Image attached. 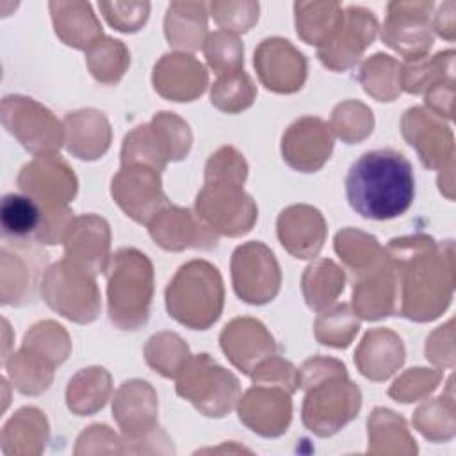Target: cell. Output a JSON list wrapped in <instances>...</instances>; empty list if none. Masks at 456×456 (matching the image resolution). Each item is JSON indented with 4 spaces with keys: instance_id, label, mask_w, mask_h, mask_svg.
Segmentation results:
<instances>
[{
    "instance_id": "obj_3",
    "label": "cell",
    "mask_w": 456,
    "mask_h": 456,
    "mask_svg": "<svg viewBox=\"0 0 456 456\" xmlns=\"http://www.w3.org/2000/svg\"><path fill=\"white\" fill-rule=\"evenodd\" d=\"M299 385L306 388L303 422L312 433L330 436L358 415L362 394L347 379L344 363L331 358H310L299 372Z\"/></svg>"
},
{
    "instance_id": "obj_8",
    "label": "cell",
    "mask_w": 456,
    "mask_h": 456,
    "mask_svg": "<svg viewBox=\"0 0 456 456\" xmlns=\"http://www.w3.org/2000/svg\"><path fill=\"white\" fill-rule=\"evenodd\" d=\"M41 290L48 306L61 315H66L71 301L69 297H75L82 322H91L98 315L100 296L93 274L77 267L66 258L48 269Z\"/></svg>"
},
{
    "instance_id": "obj_29",
    "label": "cell",
    "mask_w": 456,
    "mask_h": 456,
    "mask_svg": "<svg viewBox=\"0 0 456 456\" xmlns=\"http://www.w3.org/2000/svg\"><path fill=\"white\" fill-rule=\"evenodd\" d=\"M333 123H335V130L337 134L347 141V144H353L354 141H360L354 125H360L363 130L372 132V112L358 103V102H346L337 105L335 112H333Z\"/></svg>"
},
{
    "instance_id": "obj_26",
    "label": "cell",
    "mask_w": 456,
    "mask_h": 456,
    "mask_svg": "<svg viewBox=\"0 0 456 456\" xmlns=\"http://www.w3.org/2000/svg\"><path fill=\"white\" fill-rule=\"evenodd\" d=\"M317 338L321 344L346 347L358 331V321L353 317L347 305H337L331 312H324L317 319Z\"/></svg>"
},
{
    "instance_id": "obj_28",
    "label": "cell",
    "mask_w": 456,
    "mask_h": 456,
    "mask_svg": "<svg viewBox=\"0 0 456 456\" xmlns=\"http://www.w3.org/2000/svg\"><path fill=\"white\" fill-rule=\"evenodd\" d=\"M203 48L210 68L217 75L237 71L244 64V48L240 41L228 32L219 30L210 34Z\"/></svg>"
},
{
    "instance_id": "obj_18",
    "label": "cell",
    "mask_w": 456,
    "mask_h": 456,
    "mask_svg": "<svg viewBox=\"0 0 456 456\" xmlns=\"http://www.w3.org/2000/svg\"><path fill=\"white\" fill-rule=\"evenodd\" d=\"M183 78L191 84L203 87V89L207 86V73H205L203 66L191 55L183 57L182 73H176L171 53L164 55L162 61L155 66L153 84H155V89L166 98H171L175 102H191L192 98L198 96V93L192 87H189L183 82Z\"/></svg>"
},
{
    "instance_id": "obj_22",
    "label": "cell",
    "mask_w": 456,
    "mask_h": 456,
    "mask_svg": "<svg viewBox=\"0 0 456 456\" xmlns=\"http://www.w3.org/2000/svg\"><path fill=\"white\" fill-rule=\"evenodd\" d=\"M180 14L176 4L167 7L166 16V37L169 45L196 50L201 45V36L205 34V5L203 4H183Z\"/></svg>"
},
{
    "instance_id": "obj_1",
    "label": "cell",
    "mask_w": 456,
    "mask_h": 456,
    "mask_svg": "<svg viewBox=\"0 0 456 456\" xmlns=\"http://www.w3.org/2000/svg\"><path fill=\"white\" fill-rule=\"evenodd\" d=\"M344 185L351 208L374 221L403 216L415 198L413 167L401 151L392 148L372 150L358 157Z\"/></svg>"
},
{
    "instance_id": "obj_13",
    "label": "cell",
    "mask_w": 456,
    "mask_h": 456,
    "mask_svg": "<svg viewBox=\"0 0 456 456\" xmlns=\"http://www.w3.org/2000/svg\"><path fill=\"white\" fill-rule=\"evenodd\" d=\"M66 260L89 274L105 271L109 256V224L96 216L77 217L64 239Z\"/></svg>"
},
{
    "instance_id": "obj_19",
    "label": "cell",
    "mask_w": 456,
    "mask_h": 456,
    "mask_svg": "<svg viewBox=\"0 0 456 456\" xmlns=\"http://www.w3.org/2000/svg\"><path fill=\"white\" fill-rule=\"evenodd\" d=\"M395 337V333L388 331V330H374L369 331L360 346V349L356 353H370V354H378L372 356L365 362L356 363L360 372L365 378H370L374 381H381L387 379L390 374L395 372L397 367H401V363L404 362V347L403 342H395L394 346H390L388 349L387 344Z\"/></svg>"
},
{
    "instance_id": "obj_14",
    "label": "cell",
    "mask_w": 456,
    "mask_h": 456,
    "mask_svg": "<svg viewBox=\"0 0 456 456\" xmlns=\"http://www.w3.org/2000/svg\"><path fill=\"white\" fill-rule=\"evenodd\" d=\"M326 228L321 212L308 205L285 208L278 217V237L296 258L315 256L324 242Z\"/></svg>"
},
{
    "instance_id": "obj_10",
    "label": "cell",
    "mask_w": 456,
    "mask_h": 456,
    "mask_svg": "<svg viewBox=\"0 0 456 456\" xmlns=\"http://www.w3.org/2000/svg\"><path fill=\"white\" fill-rule=\"evenodd\" d=\"M378 23L372 12L363 7H347L337 28L319 46V59L324 66L340 71L358 61L362 52L372 43Z\"/></svg>"
},
{
    "instance_id": "obj_23",
    "label": "cell",
    "mask_w": 456,
    "mask_h": 456,
    "mask_svg": "<svg viewBox=\"0 0 456 456\" xmlns=\"http://www.w3.org/2000/svg\"><path fill=\"white\" fill-rule=\"evenodd\" d=\"M344 289V273L331 260L312 264L303 276V290L306 305L312 310H321Z\"/></svg>"
},
{
    "instance_id": "obj_31",
    "label": "cell",
    "mask_w": 456,
    "mask_h": 456,
    "mask_svg": "<svg viewBox=\"0 0 456 456\" xmlns=\"http://www.w3.org/2000/svg\"><path fill=\"white\" fill-rule=\"evenodd\" d=\"M139 5L141 4H105V2L98 4V7L103 11V16L107 18V21L121 32H135V30H139L141 25H144V21L148 20L150 5L135 14H130Z\"/></svg>"
},
{
    "instance_id": "obj_27",
    "label": "cell",
    "mask_w": 456,
    "mask_h": 456,
    "mask_svg": "<svg viewBox=\"0 0 456 456\" xmlns=\"http://www.w3.org/2000/svg\"><path fill=\"white\" fill-rule=\"evenodd\" d=\"M121 52H125V46L121 45V41H116L110 37H105L103 41H96L94 48L89 52V57H87V62L94 78L102 82H116L123 75L126 64L130 62L128 53L116 57Z\"/></svg>"
},
{
    "instance_id": "obj_30",
    "label": "cell",
    "mask_w": 456,
    "mask_h": 456,
    "mask_svg": "<svg viewBox=\"0 0 456 456\" xmlns=\"http://www.w3.org/2000/svg\"><path fill=\"white\" fill-rule=\"evenodd\" d=\"M251 376L255 383H271L273 387L283 388L287 394H292L299 387V372H296L289 362L273 356L255 367Z\"/></svg>"
},
{
    "instance_id": "obj_16",
    "label": "cell",
    "mask_w": 456,
    "mask_h": 456,
    "mask_svg": "<svg viewBox=\"0 0 456 456\" xmlns=\"http://www.w3.org/2000/svg\"><path fill=\"white\" fill-rule=\"evenodd\" d=\"M394 271L387 269L381 260L372 271L362 274L353 290V305L356 314L367 321L387 317L394 312Z\"/></svg>"
},
{
    "instance_id": "obj_4",
    "label": "cell",
    "mask_w": 456,
    "mask_h": 456,
    "mask_svg": "<svg viewBox=\"0 0 456 456\" xmlns=\"http://www.w3.org/2000/svg\"><path fill=\"white\" fill-rule=\"evenodd\" d=\"M109 317L121 330H137L148 321L153 296V267L141 251L123 248L107 262Z\"/></svg>"
},
{
    "instance_id": "obj_2",
    "label": "cell",
    "mask_w": 456,
    "mask_h": 456,
    "mask_svg": "<svg viewBox=\"0 0 456 456\" xmlns=\"http://www.w3.org/2000/svg\"><path fill=\"white\" fill-rule=\"evenodd\" d=\"M246 171V160L235 148L224 146L208 159L205 187L196 198V214L212 232L237 237L251 230L256 207L242 191Z\"/></svg>"
},
{
    "instance_id": "obj_5",
    "label": "cell",
    "mask_w": 456,
    "mask_h": 456,
    "mask_svg": "<svg viewBox=\"0 0 456 456\" xmlns=\"http://www.w3.org/2000/svg\"><path fill=\"white\" fill-rule=\"evenodd\" d=\"M223 280L205 260L183 264L166 289V306L173 319L192 328L207 330L223 310Z\"/></svg>"
},
{
    "instance_id": "obj_24",
    "label": "cell",
    "mask_w": 456,
    "mask_h": 456,
    "mask_svg": "<svg viewBox=\"0 0 456 456\" xmlns=\"http://www.w3.org/2000/svg\"><path fill=\"white\" fill-rule=\"evenodd\" d=\"M55 32L61 36L68 28L78 27L80 39L84 48L94 45L102 37V25L96 21L94 14L91 12L89 4H64V2H52L50 4Z\"/></svg>"
},
{
    "instance_id": "obj_21",
    "label": "cell",
    "mask_w": 456,
    "mask_h": 456,
    "mask_svg": "<svg viewBox=\"0 0 456 456\" xmlns=\"http://www.w3.org/2000/svg\"><path fill=\"white\" fill-rule=\"evenodd\" d=\"M0 219L4 235L12 239H25L37 235L43 224V210L27 194H7L2 200Z\"/></svg>"
},
{
    "instance_id": "obj_17",
    "label": "cell",
    "mask_w": 456,
    "mask_h": 456,
    "mask_svg": "<svg viewBox=\"0 0 456 456\" xmlns=\"http://www.w3.org/2000/svg\"><path fill=\"white\" fill-rule=\"evenodd\" d=\"M224 330H228L230 333H233L235 337L244 340V346L240 344V346H233V347L223 349L226 358H230L232 363L237 369H240V372H244V374H251L258 360L269 358L276 351V344H274L273 338L251 344V342L269 335L265 326L262 322H258V321H253V319H235L230 324H226Z\"/></svg>"
},
{
    "instance_id": "obj_7",
    "label": "cell",
    "mask_w": 456,
    "mask_h": 456,
    "mask_svg": "<svg viewBox=\"0 0 456 456\" xmlns=\"http://www.w3.org/2000/svg\"><path fill=\"white\" fill-rule=\"evenodd\" d=\"M232 278L237 296L251 305H264L280 290L278 262L262 242L253 240L235 249Z\"/></svg>"
},
{
    "instance_id": "obj_6",
    "label": "cell",
    "mask_w": 456,
    "mask_h": 456,
    "mask_svg": "<svg viewBox=\"0 0 456 456\" xmlns=\"http://www.w3.org/2000/svg\"><path fill=\"white\" fill-rule=\"evenodd\" d=\"M176 392L191 401L203 415L223 417L237 403L239 381L219 367L208 354L189 358L178 372Z\"/></svg>"
},
{
    "instance_id": "obj_25",
    "label": "cell",
    "mask_w": 456,
    "mask_h": 456,
    "mask_svg": "<svg viewBox=\"0 0 456 456\" xmlns=\"http://www.w3.org/2000/svg\"><path fill=\"white\" fill-rule=\"evenodd\" d=\"M212 103L226 112H239L253 103L255 87L251 78L242 71H230L219 75L212 87Z\"/></svg>"
},
{
    "instance_id": "obj_20",
    "label": "cell",
    "mask_w": 456,
    "mask_h": 456,
    "mask_svg": "<svg viewBox=\"0 0 456 456\" xmlns=\"http://www.w3.org/2000/svg\"><path fill=\"white\" fill-rule=\"evenodd\" d=\"M285 390L283 388H249L244 397L240 399V406H239V417H244L248 413H255V411H264L258 413L255 419H251L246 426L262 435V436H280L281 433L287 431L290 419L276 415V413H269V406L280 397L283 395Z\"/></svg>"
},
{
    "instance_id": "obj_15",
    "label": "cell",
    "mask_w": 456,
    "mask_h": 456,
    "mask_svg": "<svg viewBox=\"0 0 456 456\" xmlns=\"http://www.w3.org/2000/svg\"><path fill=\"white\" fill-rule=\"evenodd\" d=\"M381 37L390 48L401 52L408 59H420L433 43L426 21L419 14L411 16V12H406L404 4L399 2L388 5V18Z\"/></svg>"
},
{
    "instance_id": "obj_12",
    "label": "cell",
    "mask_w": 456,
    "mask_h": 456,
    "mask_svg": "<svg viewBox=\"0 0 456 456\" xmlns=\"http://www.w3.org/2000/svg\"><path fill=\"white\" fill-rule=\"evenodd\" d=\"M150 235L164 249L180 251L185 248H216L217 237L191 210L167 205L150 221Z\"/></svg>"
},
{
    "instance_id": "obj_11",
    "label": "cell",
    "mask_w": 456,
    "mask_h": 456,
    "mask_svg": "<svg viewBox=\"0 0 456 456\" xmlns=\"http://www.w3.org/2000/svg\"><path fill=\"white\" fill-rule=\"evenodd\" d=\"M333 150L330 125L321 118H301L294 121L281 139L283 160L297 171L312 173L324 166Z\"/></svg>"
},
{
    "instance_id": "obj_9",
    "label": "cell",
    "mask_w": 456,
    "mask_h": 456,
    "mask_svg": "<svg viewBox=\"0 0 456 456\" xmlns=\"http://www.w3.org/2000/svg\"><path fill=\"white\" fill-rule=\"evenodd\" d=\"M116 203L137 223H148L167 207V198L160 189V178L157 169L144 166H123V169L112 178L110 187Z\"/></svg>"
}]
</instances>
